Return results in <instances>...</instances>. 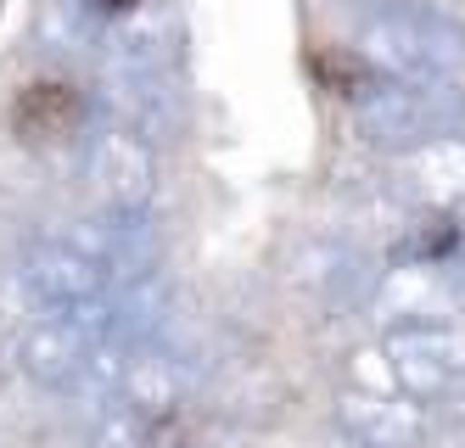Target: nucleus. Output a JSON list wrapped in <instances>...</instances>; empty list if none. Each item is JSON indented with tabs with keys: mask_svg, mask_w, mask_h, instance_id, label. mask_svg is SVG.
<instances>
[{
	"mask_svg": "<svg viewBox=\"0 0 465 448\" xmlns=\"http://www.w3.org/2000/svg\"><path fill=\"white\" fill-rule=\"evenodd\" d=\"M359 62H371L381 79L438 85L465 67V34L443 12H376L359 23Z\"/></svg>",
	"mask_w": 465,
	"mask_h": 448,
	"instance_id": "f257e3e1",
	"label": "nucleus"
},
{
	"mask_svg": "<svg viewBox=\"0 0 465 448\" xmlns=\"http://www.w3.org/2000/svg\"><path fill=\"white\" fill-rule=\"evenodd\" d=\"M387 370L404 398L431 403L465 382V331L449 320H398L381 342Z\"/></svg>",
	"mask_w": 465,
	"mask_h": 448,
	"instance_id": "f03ea898",
	"label": "nucleus"
},
{
	"mask_svg": "<svg viewBox=\"0 0 465 448\" xmlns=\"http://www.w3.org/2000/svg\"><path fill=\"white\" fill-rule=\"evenodd\" d=\"M17 281L45 314H68V308L102 303L113 274L95 264L79 241H35V247L23 253V264H17Z\"/></svg>",
	"mask_w": 465,
	"mask_h": 448,
	"instance_id": "7ed1b4c3",
	"label": "nucleus"
},
{
	"mask_svg": "<svg viewBox=\"0 0 465 448\" xmlns=\"http://www.w3.org/2000/svg\"><path fill=\"white\" fill-rule=\"evenodd\" d=\"M359 134L371 146L404 157L426 141H438V107H431V85H404V79H376L359 101Z\"/></svg>",
	"mask_w": 465,
	"mask_h": 448,
	"instance_id": "20e7f679",
	"label": "nucleus"
},
{
	"mask_svg": "<svg viewBox=\"0 0 465 448\" xmlns=\"http://www.w3.org/2000/svg\"><path fill=\"white\" fill-rule=\"evenodd\" d=\"M180 62V23L157 6H135L107 28V74H129V79H157L174 74Z\"/></svg>",
	"mask_w": 465,
	"mask_h": 448,
	"instance_id": "39448f33",
	"label": "nucleus"
},
{
	"mask_svg": "<svg viewBox=\"0 0 465 448\" xmlns=\"http://www.w3.org/2000/svg\"><path fill=\"white\" fill-rule=\"evenodd\" d=\"M90 180H95L107 208L141 214L152 185H157V152L146 141H135V134H124V129H107V134H95V146H90Z\"/></svg>",
	"mask_w": 465,
	"mask_h": 448,
	"instance_id": "423d86ee",
	"label": "nucleus"
},
{
	"mask_svg": "<svg viewBox=\"0 0 465 448\" xmlns=\"http://www.w3.org/2000/svg\"><path fill=\"white\" fill-rule=\"evenodd\" d=\"M337 421L359 448H420L426 443V403L415 398H387V393H359L348 387L337 398Z\"/></svg>",
	"mask_w": 465,
	"mask_h": 448,
	"instance_id": "0eeeda50",
	"label": "nucleus"
},
{
	"mask_svg": "<svg viewBox=\"0 0 465 448\" xmlns=\"http://www.w3.org/2000/svg\"><path fill=\"white\" fill-rule=\"evenodd\" d=\"M107 107H113V129L135 134L157 152V141H169L180 129L185 107H180V90L174 74H157V79H129V74H107Z\"/></svg>",
	"mask_w": 465,
	"mask_h": 448,
	"instance_id": "6e6552de",
	"label": "nucleus"
},
{
	"mask_svg": "<svg viewBox=\"0 0 465 448\" xmlns=\"http://www.w3.org/2000/svg\"><path fill=\"white\" fill-rule=\"evenodd\" d=\"M398 191L426 202V208H438V214H454L465 202V141L438 134V141L404 152L398 157Z\"/></svg>",
	"mask_w": 465,
	"mask_h": 448,
	"instance_id": "1a4fd4ad",
	"label": "nucleus"
},
{
	"mask_svg": "<svg viewBox=\"0 0 465 448\" xmlns=\"http://www.w3.org/2000/svg\"><path fill=\"white\" fill-rule=\"evenodd\" d=\"M79 124H84V95L62 79L23 85L17 107H12V129L23 141H62V134H74Z\"/></svg>",
	"mask_w": 465,
	"mask_h": 448,
	"instance_id": "9d476101",
	"label": "nucleus"
},
{
	"mask_svg": "<svg viewBox=\"0 0 465 448\" xmlns=\"http://www.w3.org/2000/svg\"><path fill=\"white\" fill-rule=\"evenodd\" d=\"M460 224H454V214H431L426 224H415L404 241H398V258L404 264H420V269H443L454 253H460Z\"/></svg>",
	"mask_w": 465,
	"mask_h": 448,
	"instance_id": "9b49d317",
	"label": "nucleus"
},
{
	"mask_svg": "<svg viewBox=\"0 0 465 448\" xmlns=\"http://www.w3.org/2000/svg\"><path fill=\"white\" fill-rule=\"evenodd\" d=\"M443 281H449V286H454V292L465 297V241H460V253H454V258L443 264Z\"/></svg>",
	"mask_w": 465,
	"mask_h": 448,
	"instance_id": "f8f14e48",
	"label": "nucleus"
},
{
	"mask_svg": "<svg viewBox=\"0 0 465 448\" xmlns=\"http://www.w3.org/2000/svg\"><path fill=\"white\" fill-rule=\"evenodd\" d=\"M95 6H107V12H135L141 0H95Z\"/></svg>",
	"mask_w": 465,
	"mask_h": 448,
	"instance_id": "ddd939ff",
	"label": "nucleus"
},
{
	"mask_svg": "<svg viewBox=\"0 0 465 448\" xmlns=\"http://www.w3.org/2000/svg\"><path fill=\"white\" fill-rule=\"evenodd\" d=\"M0 6H6V0H0Z\"/></svg>",
	"mask_w": 465,
	"mask_h": 448,
	"instance_id": "4468645a",
	"label": "nucleus"
}]
</instances>
